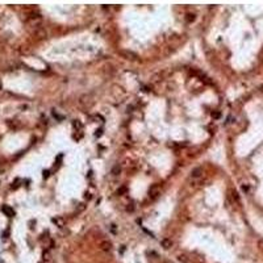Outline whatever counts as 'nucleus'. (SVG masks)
I'll return each mask as SVG.
<instances>
[{
	"instance_id": "1",
	"label": "nucleus",
	"mask_w": 263,
	"mask_h": 263,
	"mask_svg": "<svg viewBox=\"0 0 263 263\" xmlns=\"http://www.w3.org/2000/svg\"><path fill=\"white\" fill-rule=\"evenodd\" d=\"M118 54H120V55H123L125 59H130V60H134V59L138 58L137 54H134L133 51H128V50H120Z\"/></svg>"
},
{
	"instance_id": "2",
	"label": "nucleus",
	"mask_w": 263,
	"mask_h": 263,
	"mask_svg": "<svg viewBox=\"0 0 263 263\" xmlns=\"http://www.w3.org/2000/svg\"><path fill=\"white\" fill-rule=\"evenodd\" d=\"M99 246H100V249H102L103 251H111V249H112V244H111V241H108V239L102 241L99 244Z\"/></svg>"
},
{
	"instance_id": "3",
	"label": "nucleus",
	"mask_w": 263,
	"mask_h": 263,
	"mask_svg": "<svg viewBox=\"0 0 263 263\" xmlns=\"http://www.w3.org/2000/svg\"><path fill=\"white\" fill-rule=\"evenodd\" d=\"M160 245H162V247H163V249H170L172 246V241L168 239V238H165V239L160 241Z\"/></svg>"
},
{
	"instance_id": "4",
	"label": "nucleus",
	"mask_w": 263,
	"mask_h": 263,
	"mask_svg": "<svg viewBox=\"0 0 263 263\" xmlns=\"http://www.w3.org/2000/svg\"><path fill=\"white\" fill-rule=\"evenodd\" d=\"M201 174H203V170H201L200 167H196V168H193V170H192L191 176H192V178H200V176H201Z\"/></svg>"
},
{
	"instance_id": "5",
	"label": "nucleus",
	"mask_w": 263,
	"mask_h": 263,
	"mask_svg": "<svg viewBox=\"0 0 263 263\" xmlns=\"http://www.w3.org/2000/svg\"><path fill=\"white\" fill-rule=\"evenodd\" d=\"M178 260L180 263H190V258L187 254H179L178 255Z\"/></svg>"
},
{
	"instance_id": "6",
	"label": "nucleus",
	"mask_w": 263,
	"mask_h": 263,
	"mask_svg": "<svg viewBox=\"0 0 263 263\" xmlns=\"http://www.w3.org/2000/svg\"><path fill=\"white\" fill-rule=\"evenodd\" d=\"M157 192H158V187H157V186H153V187L149 190V195H151V196H155Z\"/></svg>"
},
{
	"instance_id": "7",
	"label": "nucleus",
	"mask_w": 263,
	"mask_h": 263,
	"mask_svg": "<svg viewBox=\"0 0 263 263\" xmlns=\"http://www.w3.org/2000/svg\"><path fill=\"white\" fill-rule=\"evenodd\" d=\"M3 211H4V212H5L8 216H12V214H13V211H12V209H9L8 207H3Z\"/></svg>"
},
{
	"instance_id": "8",
	"label": "nucleus",
	"mask_w": 263,
	"mask_h": 263,
	"mask_svg": "<svg viewBox=\"0 0 263 263\" xmlns=\"http://www.w3.org/2000/svg\"><path fill=\"white\" fill-rule=\"evenodd\" d=\"M53 221H54V222H58V224H59V228H62V226H63V221L60 220V218H54Z\"/></svg>"
},
{
	"instance_id": "9",
	"label": "nucleus",
	"mask_w": 263,
	"mask_h": 263,
	"mask_svg": "<svg viewBox=\"0 0 263 263\" xmlns=\"http://www.w3.org/2000/svg\"><path fill=\"white\" fill-rule=\"evenodd\" d=\"M195 20V15H188V17H187V21L188 23H191V21H193Z\"/></svg>"
},
{
	"instance_id": "10",
	"label": "nucleus",
	"mask_w": 263,
	"mask_h": 263,
	"mask_svg": "<svg viewBox=\"0 0 263 263\" xmlns=\"http://www.w3.org/2000/svg\"><path fill=\"white\" fill-rule=\"evenodd\" d=\"M112 172H113V175H117V172H120V167H114Z\"/></svg>"
},
{
	"instance_id": "11",
	"label": "nucleus",
	"mask_w": 263,
	"mask_h": 263,
	"mask_svg": "<svg viewBox=\"0 0 263 263\" xmlns=\"http://www.w3.org/2000/svg\"><path fill=\"white\" fill-rule=\"evenodd\" d=\"M125 191H126L125 188H121L120 191H117V195H118V193H123V192H125Z\"/></svg>"
},
{
	"instance_id": "12",
	"label": "nucleus",
	"mask_w": 263,
	"mask_h": 263,
	"mask_svg": "<svg viewBox=\"0 0 263 263\" xmlns=\"http://www.w3.org/2000/svg\"><path fill=\"white\" fill-rule=\"evenodd\" d=\"M0 88H2V83H0Z\"/></svg>"
}]
</instances>
